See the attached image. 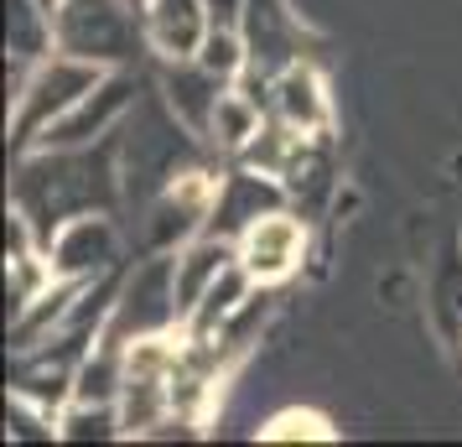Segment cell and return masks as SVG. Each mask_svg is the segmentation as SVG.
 Wrapping results in <instances>:
<instances>
[{
	"instance_id": "6da1fadb",
	"label": "cell",
	"mask_w": 462,
	"mask_h": 447,
	"mask_svg": "<svg viewBox=\"0 0 462 447\" xmlns=\"http://www.w3.org/2000/svg\"><path fill=\"white\" fill-rule=\"evenodd\" d=\"M120 192V162H115V141L99 146H32L16 162V182H11V209L32 219L37 239L63 229L79 213H109Z\"/></svg>"
},
{
	"instance_id": "7a4b0ae2",
	"label": "cell",
	"mask_w": 462,
	"mask_h": 447,
	"mask_svg": "<svg viewBox=\"0 0 462 447\" xmlns=\"http://www.w3.org/2000/svg\"><path fill=\"white\" fill-rule=\"evenodd\" d=\"M52 47L99 68H130L146 47V22L135 0H63L52 11Z\"/></svg>"
},
{
	"instance_id": "3957f363",
	"label": "cell",
	"mask_w": 462,
	"mask_h": 447,
	"mask_svg": "<svg viewBox=\"0 0 462 447\" xmlns=\"http://www.w3.org/2000/svg\"><path fill=\"white\" fill-rule=\"evenodd\" d=\"M105 73H109V68L84 63V58L58 52V47L47 52L42 63H32L22 94L11 99V151H16V156L32 151L37 141H42V130L52 126V120H63L68 109L79 105V99H84Z\"/></svg>"
},
{
	"instance_id": "277c9868",
	"label": "cell",
	"mask_w": 462,
	"mask_h": 447,
	"mask_svg": "<svg viewBox=\"0 0 462 447\" xmlns=\"http://www.w3.org/2000/svg\"><path fill=\"white\" fill-rule=\"evenodd\" d=\"M182 328V307H177V260L167 250H151L146 265H135L120 281L115 297V318H109L105 339L115 343H135L146 333H171Z\"/></svg>"
},
{
	"instance_id": "5b68a950",
	"label": "cell",
	"mask_w": 462,
	"mask_h": 447,
	"mask_svg": "<svg viewBox=\"0 0 462 447\" xmlns=\"http://www.w3.org/2000/svg\"><path fill=\"white\" fill-rule=\"evenodd\" d=\"M213 188H218V177L203 167H188L182 177H171L146 209V245L151 250H167L171 256L188 239L203 235L208 229V213H213Z\"/></svg>"
},
{
	"instance_id": "8992f818",
	"label": "cell",
	"mask_w": 462,
	"mask_h": 447,
	"mask_svg": "<svg viewBox=\"0 0 462 447\" xmlns=\"http://www.w3.org/2000/svg\"><path fill=\"white\" fill-rule=\"evenodd\" d=\"M130 105H135V79H130V68H109L105 79L88 88L63 120H52V126L42 130L37 146H99L109 135H120Z\"/></svg>"
},
{
	"instance_id": "52a82bcc",
	"label": "cell",
	"mask_w": 462,
	"mask_h": 447,
	"mask_svg": "<svg viewBox=\"0 0 462 447\" xmlns=\"http://www.w3.org/2000/svg\"><path fill=\"white\" fill-rule=\"evenodd\" d=\"M47 260L63 281H99L120 260V229L109 213H79L47 239Z\"/></svg>"
},
{
	"instance_id": "ba28073f",
	"label": "cell",
	"mask_w": 462,
	"mask_h": 447,
	"mask_svg": "<svg viewBox=\"0 0 462 447\" xmlns=\"http://www.w3.org/2000/svg\"><path fill=\"white\" fill-rule=\"evenodd\" d=\"M234 250H239V265L260 286H275V281L291 276L301 265V256H307V224L291 209H271L265 219H254L250 229L234 239Z\"/></svg>"
},
{
	"instance_id": "9c48e42d",
	"label": "cell",
	"mask_w": 462,
	"mask_h": 447,
	"mask_svg": "<svg viewBox=\"0 0 462 447\" xmlns=\"http://www.w3.org/2000/svg\"><path fill=\"white\" fill-rule=\"evenodd\" d=\"M271 209H286V182H275L265 172L239 167L218 172V188H213V213H208V235L239 239L254 219H265Z\"/></svg>"
},
{
	"instance_id": "30bf717a",
	"label": "cell",
	"mask_w": 462,
	"mask_h": 447,
	"mask_svg": "<svg viewBox=\"0 0 462 447\" xmlns=\"http://www.w3.org/2000/svg\"><path fill=\"white\" fill-rule=\"evenodd\" d=\"M141 22H146V47L162 63L198 58L203 37L213 32V0H146Z\"/></svg>"
},
{
	"instance_id": "8fae6325",
	"label": "cell",
	"mask_w": 462,
	"mask_h": 447,
	"mask_svg": "<svg viewBox=\"0 0 462 447\" xmlns=\"http://www.w3.org/2000/svg\"><path fill=\"white\" fill-rule=\"evenodd\" d=\"M271 115L275 120H286L291 130L301 135H322L328 120H333V105H328V84H322V73L312 63H281L271 73Z\"/></svg>"
},
{
	"instance_id": "7c38bea8",
	"label": "cell",
	"mask_w": 462,
	"mask_h": 447,
	"mask_svg": "<svg viewBox=\"0 0 462 447\" xmlns=\"http://www.w3.org/2000/svg\"><path fill=\"white\" fill-rule=\"evenodd\" d=\"M224 88L229 84H224L218 73H208L198 58H177V63L162 68V99H167V109L192 130V135H203V141H208L213 109L224 99Z\"/></svg>"
},
{
	"instance_id": "4fadbf2b",
	"label": "cell",
	"mask_w": 462,
	"mask_h": 447,
	"mask_svg": "<svg viewBox=\"0 0 462 447\" xmlns=\"http://www.w3.org/2000/svg\"><path fill=\"white\" fill-rule=\"evenodd\" d=\"M171 260H177V307H182V322H188V312L208 297V286L239 260V250H234V239L203 229V235L188 239L182 250H171Z\"/></svg>"
},
{
	"instance_id": "5bb4252c",
	"label": "cell",
	"mask_w": 462,
	"mask_h": 447,
	"mask_svg": "<svg viewBox=\"0 0 462 447\" xmlns=\"http://www.w3.org/2000/svg\"><path fill=\"white\" fill-rule=\"evenodd\" d=\"M254 292H260V281H254L250 271H245V265L234 260L229 271H224V276H218V281L208 286V297H203V302H198V307L188 312V322H182V333H188V339L213 343L218 333H224V322H229L234 312H239V307H245V302L254 297Z\"/></svg>"
},
{
	"instance_id": "9a60e30c",
	"label": "cell",
	"mask_w": 462,
	"mask_h": 447,
	"mask_svg": "<svg viewBox=\"0 0 462 447\" xmlns=\"http://www.w3.org/2000/svg\"><path fill=\"white\" fill-rule=\"evenodd\" d=\"M265 115H271V109L254 105V99H250V94H245L239 84H229V88H224V99H218V109H213L208 146H218V151H229V156H239V151H245L254 135H260Z\"/></svg>"
},
{
	"instance_id": "2e32d148",
	"label": "cell",
	"mask_w": 462,
	"mask_h": 447,
	"mask_svg": "<svg viewBox=\"0 0 462 447\" xmlns=\"http://www.w3.org/2000/svg\"><path fill=\"white\" fill-rule=\"evenodd\" d=\"M5 52L26 63H42L52 52V16L37 0H5Z\"/></svg>"
},
{
	"instance_id": "e0dca14e",
	"label": "cell",
	"mask_w": 462,
	"mask_h": 447,
	"mask_svg": "<svg viewBox=\"0 0 462 447\" xmlns=\"http://www.w3.org/2000/svg\"><path fill=\"white\" fill-rule=\"evenodd\" d=\"M58 437L63 442H109V437H125L120 426V401H73L58 416Z\"/></svg>"
},
{
	"instance_id": "ac0fdd59",
	"label": "cell",
	"mask_w": 462,
	"mask_h": 447,
	"mask_svg": "<svg viewBox=\"0 0 462 447\" xmlns=\"http://www.w3.org/2000/svg\"><path fill=\"white\" fill-rule=\"evenodd\" d=\"M52 281H58V271H52L47 250L5 256V307H11V318H16V312H26V307H32V302L52 286Z\"/></svg>"
},
{
	"instance_id": "d6986e66",
	"label": "cell",
	"mask_w": 462,
	"mask_h": 447,
	"mask_svg": "<svg viewBox=\"0 0 462 447\" xmlns=\"http://www.w3.org/2000/svg\"><path fill=\"white\" fill-rule=\"evenodd\" d=\"M198 63L208 68V73H218L224 84H239V73L254 63L250 37H245L234 22H213V32L203 37V47H198Z\"/></svg>"
},
{
	"instance_id": "ffe728a7",
	"label": "cell",
	"mask_w": 462,
	"mask_h": 447,
	"mask_svg": "<svg viewBox=\"0 0 462 447\" xmlns=\"http://www.w3.org/2000/svg\"><path fill=\"white\" fill-rule=\"evenodd\" d=\"M5 437L11 442H52L58 437V416L47 405L26 401V396H11L5 401Z\"/></svg>"
},
{
	"instance_id": "44dd1931",
	"label": "cell",
	"mask_w": 462,
	"mask_h": 447,
	"mask_svg": "<svg viewBox=\"0 0 462 447\" xmlns=\"http://www.w3.org/2000/svg\"><path fill=\"white\" fill-rule=\"evenodd\" d=\"M260 437L265 442H328L333 437V426L322 422L317 411H281V416H271V422L260 426Z\"/></svg>"
},
{
	"instance_id": "7402d4cb",
	"label": "cell",
	"mask_w": 462,
	"mask_h": 447,
	"mask_svg": "<svg viewBox=\"0 0 462 447\" xmlns=\"http://www.w3.org/2000/svg\"><path fill=\"white\" fill-rule=\"evenodd\" d=\"M37 5H42L47 16H52V11H58V5H63V0H37Z\"/></svg>"
},
{
	"instance_id": "603a6c76",
	"label": "cell",
	"mask_w": 462,
	"mask_h": 447,
	"mask_svg": "<svg viewBox=\"0 0 462 447\" xmlns=\"http://www.w3.org/2000/svg\"><path fill=\"white\" fill-rule=\"evenodd\" d=\"M135 5H146V0H135Z\"/></svg>"
}]
</instances>
